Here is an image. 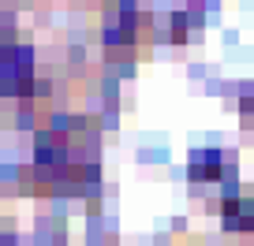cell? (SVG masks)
<instances>
[{"instance_id": "2", "label": "cell", "mask_w": 254, "mask_h": 246, "mask_svg": "<svg viewBox=\"0 0 254 246\" xmlns=\"http://www.w3.org/2000/svg\"><path fill=\"white\" fill-rule=\"evenodd\" d=\"M228 172V153L209 146V149H194L187 157V175L194 183H217L221 175Z\"/></svg>"}, {"instance_id": "3", "label": "cell", "mask_w": 254, "mask_h": 246, "mask_svg": "<svg viewBox=\"0 0 254 246\" xmlns=\"http://www.w3.org/2000/svg\"><path fill=\"white\" fill-rule=\"evenodd\" d=\"M221 220L228 231H251L254 228V198L251 194H224L221 198Z\"/></svg>"}, {"instance_id": "1", "label": "cell", "mask_w": 254, "mask_h": 246, "mask_svg": "<svg viewBox=\"0 0 254 246\" xmlns=\"http://www.w3.org/2000/svg\"><path fill=\"white\" fill-rule=\"evenodd\" d=\"M0 90L15 101H26L38 90V71H34V52L26 45H8L0 56Z\"/></svg>"}]
</instances>
